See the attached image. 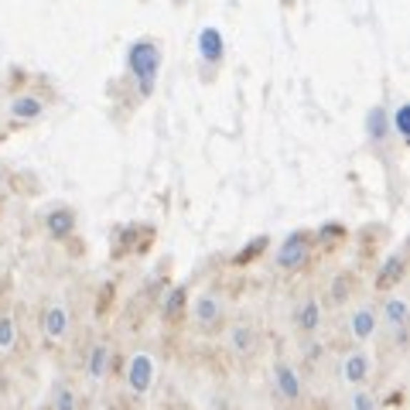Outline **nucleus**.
<instances>
[{"instance_id": "20", "label": "nucleus", "mask_w": 410, "mask_h": 410, "mask_svg": "<svg viewBox=\"0 0 410 410\" xmlns=\"http://www.w3.org/2000/svg\"><path fill=\"white\" fill-rule=\"evenodd\" d=\"M14 342V325H11V318H0V349H7Z\"/></svg>"}, {"instance_id": "1", "label": "nucleus", "mask_w": 410, "mask_h": 410, "mask_svg": "<svg viewBox=\"0 0 410 410\" xmlns=\"http://www.w3.org/2000/svg\"><path fill=\"white\" fill-rule=\"evenodd\" d=\"M130 69L137 76V89L141 96H151L154 93V82H158V72H161V48L154 41H134L130 45Z\"/></svg>"}, {"instance_id": "5", "label": "nucleus", "mask_w": 410, "mask_h": 410, "mask_svg": "<svg viewBox=\"0 0 410 410\" xmlns=\"http://www.w3.org/2000/svg\"><path fill=\"white\" fill-rule=\"evenodd\" d=\"M277 383H281V394H284L287 400H298L301 396V383L291 366H277Z\"/></svg>"}, {"instance_id": "17", "label": "nucleus", "mask_w": 410, "mask_h": 410, "mask_svg": "<svg viewBox=\"0 0 410 410\" xmlns=\"http://www.w3.org/2000/svg\"><path fill=\"white\" fill-rule=\"evenodd\" d=\"M386 318H390L394 325H404V318H407V304L394 298V301H390V304H386Z\"/></svg>"}, {"instance_id": "8", "label": "nucleus", "mask_w": 410, "mask_h": 410, "mask_svg": "<svg viewBox=\"0 0 410 410\" xmlns=\"http://www.w3.org/2000/svg\"><path fill=\"white\" fill-rule=\"evenodd\" d=\"M195 315H199V321H202V325H212V321L219 318V301L212 298V294L199 298V304H195Z\"/></svg>"}, {"instance_id": "11", "label": "nucleus", "mask_w": 410, "mask_h": 410, "mask_svg": "<svg viewBox=\"0 0 410 410\" xmlns=\"http://www.w3.org/2000/svg\"><path fill=\"white\" fill-rule=\"evenodd\" d=\"M366 356H349L346 359V379L349 383H363L366 379Z\"/></svg>"}, {"instance_id": "16", "label": "nucleus", "mask_w": 410, "mask_h": 410, "mask_svg": "<svg viewBox=\"0 0 410 410\" xmlns=\"http://www.w3.org/2000/svg\"><path fill=\"white\" fill-rule=\"evenodd\" d=\"M386 134V116H383V110H373L369 113V137H383Z\"/></svg>"}, {"instance_id": "23", "label": "nucleus", "mask_w": 410, "mask_h": 410, "mask_svg": "<svg viewBox=\"0 0 410 410\" xmlns=\"http://www.w3.org/2000/svg\"><path fill=\"white\" fill-rule=\"evenodd\" d=\"M356 410H373V400H369V396H356Z\"/></svg>"}, {"instance_id": "3", "label": "nucleus", "mask_w": 410, "mask_h": 410, "mask_svg": "<svg viewBox=\"0 0 410 410\" xmlns=\"http://www.w3.org/2000/svg\"><path fill=\"white\" fill-rule=\"evenodd\" d=\"M151 376H154V363L147 356H134L130 359V369H126V379H130V390L134 394H144L151 386Z\"/></svg>"}, {"instance_id": "4", "label": "nucleus", "mask_w": 410, "mask_h": 410, "mask_svg": "<svg viewBox=\"0 0 410 410\" xmlns=\"http://www.w3.org/2000/svg\"><path fill=\"white\" fill-rule=\"evenodd\" d=\"M199 48H202L205 62H219L222 59V34L216 28H205L202 38H199Z\"/></svg>"}, {"instance_id": "21", "label": "nucleus", "mask_w": 410, "mask_h": 410, "mask_svg": "<svg viewBox=\"0 0 410 410\" xmlns=\"http://www.w3.org/2000/svg\"><path fill=\"white\" fill-rule=\"evenodd\" d=\"M264 246H267V236H260V239H256V243L250 246V250H243V253H239V260H250V256H256V253L264 250Z\"/></svg>"}, {"instance_id": "15", "label": "nucleus", "mask_w": 410, "mask_h": 410, "mask_svg": "<svg viewBox=\"0 0 410 410\" xmlns=\"http://www.w3.org/2000/svg\"><path fill=\"white\" fill-rule=\"evenodd\" d=\"M298 325L304 331H311L318 325V304H315V301H308V304H304V311H298Z\"/></svg>"}, {"instance_id": "22", "label": "nucleus", "mask_w": 410, "mask_h": 410, "mask_svg": "<svg viewBox=\"0 0 410 410\" xmlns=\"http://www.w3.org/2000/svg\"><path fill=\"white\" fill-rule=\"evenodd\" d=\"M233 342H236V349H246V346H250V331L236 329V331H233Z\"/></svg>"}, {"instance_id": "14", "label": "nucleus", "mask_w": 410, "mask_h": 410, "mask_svg": "<svg viewBox=\"0 0 410 410\" xmlns=\"http://www.w3.org/2000/svg\"><path fill=\"white\" fill-rule=\"evenodd\" d=\"M106 356H110V349H106V346H96V349H93V359H89V373H93L96 379L106 373Z\"/></svg>"}, {"instance_id": "2", "label": "nucleus", "mask_w": 410, "mask_h": 410, "mask_svg": "<svg viewBox=\"0 0 410 410\" xmlns=\"http://www.w3.org/2000/svg\"><path fill=\"white\" fill-rule=\"evenodd\" d=\"M304 256H308V239L301 236V233H294V236L284 239V246H281V253H277V264L287 270H294L304 264Z\"/></svg>"}, {"instance_id": "18", "label": "nucleus", "mask_w": 410, "mask_h": 410, "mask_svg": "<svg viewBox=\"0 0 410 410\" xmlns=\"http://www.w3.org/2000/svg\"><path fill=\"white\" fill-rule=\"evenodd\" d=\"M55 410H76V396L65 386H59V394H55Z\"/></svg>"}, {"instance_id": "12", "label": "nucleus", "mask_w": 410, "mask_h": 410, "mask_svg": "<svg viewBox=\"0 0 410 410\" xmlns=\"http://www.w3.org/2000/svg\"><path fill=\"white\" fill-rule=\"evenodd\" d=\"M185 287H174L171 294H168V301H164V315L174 318V315H181V308H185Z\"/></svg>"}, {"instance_id": "9", "label": "nucleus", "mask_w": 410, "mask_h": 410, "mask_svg": "<svg viewBox=\"0 0 410 410\" xmlns=\"http://www.w3.org/2000/svg\"><path fill=\"white\" fill-rule=\"evenodd\" d=\"M400 277H404V256H390V260H386V270L379 274V287H394Z\"/></svg>"}, {"instance_id": "19", "label": "nucleus", "mask_w": 410, "mask_h": 410, "mask_svg": "<svg viewBox=\"0 0 410 410\" xmlns=\"http://www.w3.org/2000/svg\"><path fill=\"white\" fill-rule=\"evenodd\" d=\"M396 134H400V137H410V110L407 106L396 110Z\"/></svg>"}, {"instance_id": "10", "label": "nucleus", "mask_w": 410, "mask_h": 410, "mask_svg": "<svg viewBox=\"0 0 410 410\" xmlns=\"http://www.w3.org/2000/svg\"><path fill=\"white\" fill-rule=\"evenodd\" d=\"M72 212H51V219H48V229H51V233H55V236H69V233H72Z\"/></svg>"}, {"instance_id": "6", "label": "nucleus", "mask_w": 410, "mask_h": 410, "mask_svg": "<svg viewBox=\"0 0 410 410\" xmlns=\"http://www.w3.org/2000/svg\"><path fill=\"white\" fill-rule=\"evenodd\" d=\"M11 113H14L17 120H34V116L41 113V99H34V96H21V99H14Z\"/></svg>"}, {"instance_id": "7", "label": "nucleus", "mask_w": 410, "mask_h": 410, "mask_svg": "<svg viewBox=\"0 0 410 410\" xmlns=\"http://www.w3.org/2000/svg\"><path fill=\"white\" fill-rule=\"evenodd\" d=\"M65 325H69V318H65L62 308H48V315H45V331L48 335H51V339H62Z\"/></svg>"}, {"instance_id": "13", "label": "nucleus", "mask_w": 410, "mask_h": 410, "mask_svg": "<svg viewBox=\"0 0 410 410\" xmlns=\"http://www.w3.org/2000/svg\"><path fill=\"white\" fill-rule=\"evenodd\" d=\"M373 325H376V321H373V311H356V315H352V331H356L359 339H366V335L373 331Z\"/></svg>"}]
</instances>
